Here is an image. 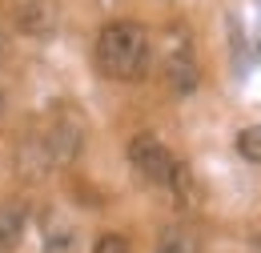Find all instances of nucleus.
Returning a JSON list of instances; mask_svg holds the SVG:
<instances>
[{
  "label": "nucleus",
  "mask_w": 261,
  "mask_h": 253,
  "mask_svg": "<svg viewBox=\"0 0 261 253\" xmlns=\"http://www.w3.org/2000/svg\"><path fill=\"white\" fill-rule=\"evenodd\" d=\"M85 133H89V121L76 105H53L48 117L20 141V173L29 177H44L53 169H65L81 157L85 149Z\"/></svg>",
  "instance_id": "1"
},
{
  "label": "nucleus",
  "mask_w": 261,
  "mask_h": 253,
  "mask_svg": "<svg viewBox=\"0 0 261 253\" xmlns=\"http://www.w3.org/2000/svg\"><path fill=\"white\" fill-rule=\"evenodd\" d=\"M93 64L105 81H141L153 64V36L137 20H113L97 32L93 44Z\"/></svg>",
  "instance_id": "2"
},
{
  "label": "nucleus",
  "mask_w": 261,
  "mask_h": 253,
  "mask_svg": "<svg viewBox=\"0 0 261 253\" xmlns=\"http://www.w3.org/2000/svg\"><path fill=\"white\" fill-rule=\"evenodd\" d=\"M161 77L173 96H185L197 89L201 72H197V53H193V36L185 24H169L161 32Z\"/></svg>",
  "instance_id": "3"
},
{
  "label": "nucleus",
  "mask_w": 261,
  "mask_h": 253,
  "mask_svg": "<svg viewBox=\"0 0 261 253\" xmlns=\"http://www.w3.org/2000/svg\"><path fill=\"white\" fill-rule=\"evenodd\" d=\"M173 161L177 157L169 153V145H165L161 137H153V133H137L129 141V169L145 189H165L169 185Z\"/></svg>",
  "instance_id": "4"
},
{
  "label": "nucleus",
  "mask_w": 261,
  "mask_h": 253,
  "mask_svg": "<svg viewBox=\"0 0 261 253\" xmlns=\"http://www.w3.org/2000/svg\"><path fill=\"white\" fill-rule=\"evenodd\" d=\"M12 16H16V29L24 32V36L44 40V36H53L57 24H61V4H57V0H16Z\"/></svg>",
  "instance_id": "5"
},
{
  "label": "nucleus",
  "mask_w": 261,
  "mask_h": 253,
  "mask_svg": "<svg viewBox=\"0 0 261 253\" xmlns=\"http://www.w3.org/2000/svg\"><path fill=\"white\" fill-rule=\"evenodd\" d=\"M165 189L173 193L177 209H197V205H201V185H197L193 169H189L185 161H173V173H169V185H165Z\"/></svg>",
  "instance_id": "6"
},
{
  "label": "nucleus",
  "mask_w": 261,
  "mask_h": 253,
  "mask_svg": "<svg viewBox=\"0 0 261 253\" xmlns=\"http://www.w3.org/2000/svg\"><path fill=\"white\" fill-rule=\"evenodd\" d=\"M24 225H29V209L20 201H0V253L20 245Z\"/></svg>",
  "instance_id": "7"
},
{
  "label": "nucleus",
  "mask_w": 261,
  "mask_h": 253,
  "mask_svg": "<svg viewBox=\"0 0 261 253\" xmlns=\"http://www.w3.org/2000/svg\"><path fill=\"white\" fill-rule=\"evenodd\" d=\"M40 249L44 253H76V229L61 213H48L44 229H40Z\"/></svg>",
  "instance_id": "8"
},
{
  "label": "nucleus",
  "mask_w": 261,
  "mask_h": 253,
  "mask_svg": "<svg viewBox=\"0 0 261 253\" xmlns=\"http://www.w3.org/2000/svg\"><path fill=\"white\" fill-rule=\"evenodd\" d=\"M157 253H201V233L193 225H169L157 237Z\"/></svg>",
  "instance_id": "9"
},
{
  "label": "nucleus",
  "mask_w": 261,
  "mask_h": 253,
  "mask_svg": "<svg viewBox=\"0 0 261 253\" xmlns=\"http://www.w3.org/2000/svg\"><path fill=\"white\" fill-rule=\"evenodd\" d=\"M237 153L249 165H261V125H245L237 133Z\"/></svg>",
  "instance_id": "10"
},
{
  "label": "nucleus",
  "mask_w": 261,
  "mask_h": 253,
  "mask_svg": "<svg viewBox=\"0 0 261 253\" xmlns=\"http://www.w3.org/2000/svg\"><path fill=\"white\" fill-rule=\"evenodd\" d=\"M93 253H133V249H129V241H125L121 233H105V237H97Z\"/></svg>",
  "instance_id": "11"
}]
</instances>
